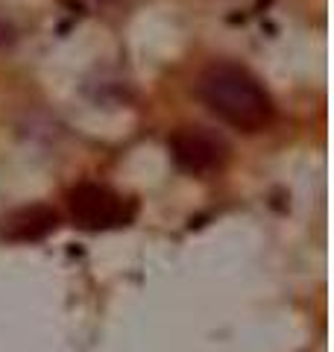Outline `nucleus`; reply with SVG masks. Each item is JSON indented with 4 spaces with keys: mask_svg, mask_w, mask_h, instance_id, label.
Returning <instances> with one entry per match:
<instances>
[{
    "mask_svg": "<svg viewBox=\"0 0 334 352\" xmlns=\"http://www.w3.org/2000/svg\"><path fill=\"white\" fill-rule=\"evenodd\" d=\"M199 97L223 124L241 132H258L273 120V97L264 82L235 62L208 65L199 76Z\"/></svg>",
    "mask_w": 334,
    "mask_h": 352,
    "instance_id": "1",
    "label": "nucleus"
},
{
    "mask_svg": "<svg viewBox=\"0 0 334 352\" xmlns=\"http://www.w3.org/2000/svg\"><path fill=\"white\" fill-rule=\"evenodd\" d=\"M71 220L85 232H109V229L129 226L135 217V206L124 200L118 191L97 182H82L68 194Z\"/></svg>",
    "mask_w": 334,
    "mask_h": 352,
    "instance_id": "2",
    "label": "nucleus"
},
{
    "mask_svg": "<svg viewBox=\"0 0 334 352\" xmlns=\"http://www.w3.org/2000/svg\"><path fill=\"white\" fill-rule=\"evenodd\" d=\"M170 156L185 173L199 176V173L217 170L226 162L229 147L220 135H214V132H208L203 126H185L179 132H173Z\"/></svg>",
    "mask_w": 334,
    "mask_h": 352,
    "instance_id": "3",
    "label": "nucleus"
},
{
    "mask_svg": "<svg viewBox=\"0 0 334 352\" xmlns=\"http://www.w3.org/2000/svg\"><path fill=\"white\" fill-rule=\"evenodd\" d=\"M56 226H59V212L53 206L32 203L3 214L0 238L9 241V244H36V241H44L50 232H56Z\"/></svg>",
    "mask_w": 334,
    "mask_h": 352,
    "instance_id": "4",
    "label": "nucleus"
}]
</instances>
